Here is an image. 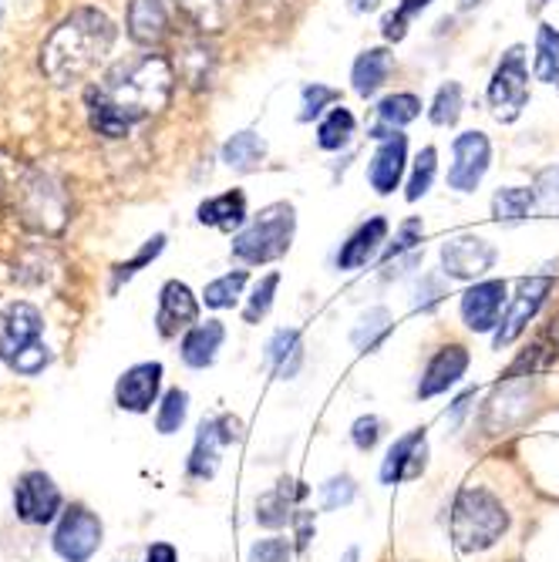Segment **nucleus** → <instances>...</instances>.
Wrapping results in <instances>:
<instances>
[{"instance_id":"obj_1","label":"nucleus","mask_w":559,"mask_h":562,"mask_svg":"<svg viewBox=\"0 0 559 562\" xmlns=\"http://www.w3.org/2000/svg\"><path fill=\"white\" fill-rule=\"evenodd\" d=\"M115 44V24L98 8L71 11L41 44V71L51 85L68 88L85 81Z\"/></svg>"},{"instance_id":"obj_2","label":"nucleus","mask_w":559,"mask_h":562,"mask_svg":"<svg viewBox=\"0 0 559 562\" xmlns=\"http://www.w3.org/2000/svg\"><path fill=\"white\" fill-rule=\"evenodd\" d=\"M172 65L163 55H138L128 61H119L105 78H101L98 91L132 119L142 122L148 115H159L169 98H172Z\"/></svg>"},{"instance_id":"obj_3","label":"nucleus","mask_w":559,"mask_h":562,"mask_svg":"<svg viewBox=\"0 0 559 562\" xmlns=\"http://www.w3.org/2000/svg\"><path fill=\"white\" fill-rule=\"evenodd\" d=\"M510 532V513L495 492L469 485L451 502V539L459 552H485Z\"/></svg>"},{"instance_id":"obj_4","label":"nucleus","mask_w":559,"mask_h":562,"mask_svg":"<svg viewBox=\"0 0 559 562\" xmlns=\"http://www.w3.org/2000/svg\"><path fill=\"white\" fill-rule=\"evenodd\" d=\"M293 229H297L293 206L290 202H273V206H267L257 220L233 236V260L246 267L280 260L293 243Z\"/></svg>"},{"instance_id":"obj_5","label":"nucleus","mask_w":559,"mask_h":562,"mask_svg":"<svg viewBox=\"0 0 559 562\" xmlns=\"http://www.w3.org/2000/svg\"><path fill=\"white\" fill-rule=\"evenodd\" d=\"M14 213L27 229L55 236L71 220V199L62 182L44 172H27L14 189Z\"/></svg>"},{"instance_id":"obj_6","label":"nucleus","mask_w":559,"mask_h":562,"mask_svg":"<svg viewBox=\"0 0 559 562\" xmlns=\"http://www.w3.org/2000/svg\"><path fill=\"white\" fill-rule=\"evenodd\" d=\"M529 101V68H526V47L513 44L499 58L492 81H489V105L499 122H516Z\"/></svg>"},{"instance_id":"obj_7","label":"nucleus","mask_w":559,"mask_h":562,"mask_svg":"<svg viewBox=\"0 0 559 562\" xmlns=\"http://www.w3.org/2000/svg\"><path fill=\"white\" fill-rule=\"evenodd\" d=\"M495 246L482 236L462 233L441 246V273L448 280H482L495 267Z\"/></svg>"},{"instance_id":"obj_8","label":"nucleus","mask_w":559,"mask_h":562,"mask_svg":"<svg viewBox=\"0 0 559 562\" xmlns=\"http://www.w3.org/2000/svg\"><path fill=\"white\" fill-rule=\"evenodd\" d=\"M549 293H552V277H549V273H543V277H526V280L519 283L516 296L510 300V311L502 314V321H499V327H495V347H499V350H502V347H510V344L529 327V321L543 311V303H546Z\"/></svg>"},{"instance_id":"obj_9","label":"nucleus","mask_w":559,"mask_h":562,"mask_svg":"<svg viewBox=\"0 0 559 562\" xmlns=\"http://www.w3.org/2000/svg\"><path fill=\"white\" fill-rule=\"evenodd\" d=\"M492 162V145L482 132H462L451 145V169H448V186L455 192H476L479 182L485 179Z\"/></svg>"},{"instance_id":"obj_10","label":"nucleus","mask_w":559,"mask_h":562,"mask_svg":"<svg viewBox=\"0 0 559 562\" xmlns=\"http://www.w3.org/2000/svg\"><path fill=\"white\" fill-rule=\"evenodd\" d=\"M101 546V522L85 505H71L58 522L55 532V552L65 562H88Z\"/></svg>"},{"instance_id":"obj_11","label":"nucleus","mask_w":559,"mask_h":562,"mask_svg":"<svg viewBox=\"0 0 559 562\" xmlns=\"http://www.w3.org/2000/svg\"><path fill=\"white\" fill-rule=\"evenodd\" d=\"M41 330H44V317L34 303H11L4 314H0V357L8 364H14L18 357L31 347L41 344Z\"/></svg>"},{"instance_id":"obj_12","label":"nucleus","mask_w":559,"mask_h":562,"mask_svg":"<svg viewBox=\"0 0 559 562\" xmlns=\"http://www.w3.org/2000/svg\"><path fill=\"white\" fill-rule=\"evenodd\" d=\"M239 438V422L223 415V418H213V422H202L199 425V435H195V445H192V454H189V475L192 479H213L216 469H220V454L230 441Z\"/></svg>"},{"instance_id":"obj_13","label":"nucleus","mask_w":559,"mask_h":562,"mask_svg":"<svg viewBox=\"0 0 559 562\" xmlns=\"http://www.w3.org/2000/svg\"><path fill=\"white\" fill-rule=\"evenodd\" d=\"M14 508H18V519L31 526H47L62 513V492L44 472H27L21 475L14 488Z\"/></svg>"},{"instance_id":"obj_14","label":"nucleus","mask_w":559,"mask_h":562,"mask_svg":"<svg viewBox=\"0 0 559 562\" xmlns=\"http://www.w3.org/2000/svg\"><path fill=\"white\" fill-rule=\"evenodd\" d=\"M505 300H510V286L502 280H479L462 293V321L472 334H489L499 327Z\"/></svg>"},{"instance_id":"obj_15","label":"nucleus","mask_w":559,"mask_h":562,"mask_svg":"<svg viewBox=\"0 0 559 562\" xmlns=\"http://www.w3.org/2000/svg\"><path fill=\"white\" fill-rule=\"evenodd\" d=\"M425 465H428V438H425V428H415L388 448V458L381 465V482L384 485L415 482L425 475Z\"/></svg>"},{"instance_id":"obj_16","label":"nucleus","mask_w":559,"mask_h":562,"mask_svg":"<svg viewBox=\"0 0 559 562\" xmlns=\"http://www.w3.org/2000/svg\"><path fill=\"white\" fill-rule=\"evenodd\" d=\"M159 387H163V364L159 361H145V364H135L128 368L119 384H115V401L122 412H135V415H145L152 404L159 397Z\"/></svg>"},{"instance_id":"obj_17","label":"nucleus","mask_w":559,"mask_h":562,"mask_svg":"<svg viewBox=\"0 0 559 562\" xmlns=\"http://www.w3.org/2000/svg\"><path fill=\"white\" fill-rule=\"evenodd\" d=\"M529 381H510L505 387L495 391V397L485 404L482 425L492 435H505L510 428L523 425L529 418Z\"/></svg>"},{"instance_id":"obj_18","label":"nucleus","mask_w":559,"mask_h":562,"mask_svg":"<svg viewBox=\"0 0 559 562\" xmlns=\"http://www.w3.org/2000/svg\"><path fill=\"white\" fill-rule=\"evenodd\" d=\"M195 321H199V300H195V293L182 280H169L159 290V314H156L159 334L166 340L179 337L182 330L195 327Z\"/></svg>"},{"instance_id":"obj_19","label":"nucleus","mask_w":559,"mask_h":562,"mask_svg":"<svg viewBox=\"0 0 559 562\" xmlns=\"http://www.w3.org/2000/svg\"><path fill=\"white\" fill-rule=\"evenodd\" d=\"M466 371H469V350L462 347V344H448V347H441L432 361H428V368H425V374H422V381H418V397H438V394H445L448 387H455L462 378H466Z\"/></svg>"},{"instance_id":"obj_20","label":"nucleus","mask_w":559,"mask_h":562,"mask_svg":"<svg viewBox=\"0 0 559 562\" xmlns=\"http://www.w3.org/2000/svg\"><path fill=\"white\" fill-rule=\"evenodd\" d=\"M404 162H409V138H404L401 132L381 138L374 159L368 166V179H371V189L378 195H391L404 176Z\"/></svg>"},{"instance_id":"obj_21","label":"nucleus","mask_w":559,"mask_h":562,"mask_svg":"<svg viewBox=\"0 0 559 562\" xmlns=\"http://www.w3.org/2000/svg\"><path fill=\"white\" fill-rule=\"evenodd\" d=\"M384 239H388V220L384 216L368 220L365 226L354 229L350 239L340 246V252H337V270H361V267H368L378 257V252H381Z\"/></svg>"},{"instance_id":"obj_22","label":"nucleus","mask_w":559,"mask_h":562,"mask_svg":"<svg viewBox=\"0 0 559 562\" xmlns=\"http://www.w3.org/2000/svg\"><path fill=\"white\" fill-rule=\"evenodd\" d=\"M300 498H308V485L293 482V479H280L270 492H264L257 498V522L264 529H280V526L293 522Z\"/></svg>"},{"instance_id":"obj_23","label":"nucleus","mask_w":559,"mask_h":562,"mask_svg":"<svg viewBox=\"0 0 559 562\" xmlns=\"http://www.w3.org/2000/svg\"><path fill=\"white\" fill-rule=\"evenodd\" d=\"M125 24L135 44L142 47H156L169 34V14L163 0H132L125 11Z\"/></svg>"},{"instance_id":"obj_24","label":"nucleus","mask_w":559,"mask_h":562,"mask_svg":"<svg viewBox=\"0 0 559 562\" xmlns=\"http://www.w3.org/2000/svg\"><path fill=\"white\" fill-rule=\"evenodd\" d=\"M226 340V327L220 321H206V324H195L186 330L182 337V361L195 371L210 368L216 361V353Z\"/></svg>"},{"instance_id":"obj_25","label":"nucleus","mask_w":559,"mask_h":562,"mask_svg":"<svg viewBox=\"0 0 559 562\" xmlns=\"http://www.w3.org/2000/svg\"><path fill=\"white\" fill-rule=\"evenodd\" d=\"M195 220L202 226H213V229H223V233H236L246 226V195L239 189H230L223 195H213L199 206Z\"/></svg>"},{"instance_id":"obj_26","label":"nucleus","mask_w":559,"mask_h":562,"mask_svg":"<svg viewBox=\"0 0 559 562\" xmlns=\"http://www.w3.org/2000/svg\"><path fill=\"white\" fill-rule=\"evenodd\" d=\"M418 115H422V98L418 94H409V91L388 94L378 105V128L371 135L374 138H388V135L401 132L404 125H412Z\"/></svg>"},{"instance_id":"obj_27","label":"nucleus","mask_w":559,"mask_h":562,"mask_svg":"<svg viewBox=\"0 0 559 562\" xmlns=\"http://www.w3.org/2000/svg\"><path fill=\"white\" fill-rule=\"evenodd\" d=\"M85 105H88V122H91V128H94L101 138H125V135L132 132V125H135V122L115 105V101H109L98 88L88 91Z\"/></svg>"},{"instance_id":"obj_28","label":"nucleus","mask_w":559,"mask_h":562,"mask_svg":"<svg viewBox=\"0 0 559 562\" xmlns=\"http://www.w3.org/2000/svg\"><path fill=\"white\" fill-rule=\"evenodd\" d=\"M388 75H391V55L384 47H371V50H365V55H358V61H354L350 81L361 98H371L388 81Z\"/></svg>"},{"instance_id":"obj_29","label":"nucleus","mask_w":559,"mask_h":562,"mask_svg":"<svg viewBox=\"0 0 559 562\" xmlns=\"http://www.w3.org/2000/svg\"><path fill=\"white\" fill-rule=\"evenodd\" d=\"M267 361L273 368L277 378H293L300 371V361H303V344H300V330L297 327H283L270 337L267 344Z\"/></svg>"},{"instance_id":"obj_30","label":"nucleus","mask_w":559,"mask_h":562,"mask_svg":"<svg viewBox=\"0 0 559 562\" xmlns=\"http://www.w3.org/2000/svg\"><path fill=\"white\" fill-rule=\"evenodd\" d=\"M267 159V142L257 132H236L226 145H223V162L236 172H253L260 169V162Z\"/></svg>"},{"instance_id":"obj_31","label":"nucleus","mask_w":559,"mask_h":562,"mask_svg":"<svg viewBox=\"0 0 559 562\" xmlns=\"http://www.w3.org/2000/svg\"><path fill=\"white\" fill-rule=\"evenodd\" d=\"M536 210V189H526V186H510V189H499L492 195V216L495 223H523L529 213Z\"/></svg>"},{"instance_id":"obj_32","label":"nucleus","mask_w":559,"mask_h":562,"mask_svg":"<svg viewBox=\"0 0 559 562\" xmlns=\"http://www.w3.org/2000/svg\"><path fill=\"white\" fill-rule=\"evenodd\" d=\"M536 81L543 85L559 81V31L549 24L536 31Z\"/></svg>"},{"instance_id":"obj_33","label":"nucleus","mask_w":559,"mask_h":562,"mask_svg":"<svg viewBox=\"0 0 559 562\" xmlns=\"http://www.w3.org/2000/svg\"><path fill=\"white\" fill-rule=\"evenodd\" d=\"M388 334H391V314L384 311V306H374V311H368L358 321V327L350 330V344L358 347V353H371Z\"/></svg>"},{"instance_id":"obj_34","label":"nucleus","mask_w":559,"mask_h":562,"mask_svg":"<svg viewBox=\"0 0 559 562\" xmlns=\"http://www.w3.org/2000/svg\"><path fill=\"white\" fill-rule=\"evenodd\" d=\"M422 236H425L422 220H404L401 229H398V236H394V243L381 252V263L391 267V263H401L404 257H409V260H422V252H418Z\"/></svg>"},{"instance_id":"obj_35","label":"nucleus","mask_w":559,"mask_h":562,"mask_svg":"<svg viewBox=\"0 0 559 562\" xmlns=\"http://www.w3.org/2000/svg\"><path fill=\"white\" fill-rule=\"evenodd\" d=\"M213 65H216V58H213V50H210L206 44H189V47L182 50V58H179V71H182V78H186L192 88L210 85Z\"/></svg>"},{"instance_id":"obj_36","label":"nucleus","mask_w":559,"mask_h":562,"mask_svg":"<svg viewBox=\"0 0 559 562\" xmlns=\"http://www.w3.org/2000/svg\"><path fill=\"white\" fill-rule=\"evenodd\" d=\"M354 138V115L340 105V109H331L327 119L317 125V145L327 148V151H337L344 148L347 142Z\"/></svg>"},{"instance_id":"obj_37","label":"nucleus","mask_w":559,"mask_h":562,"mask_svg":"<svg viewBox=\"0 0 559 562\" xmlns=\"http://www.w3.org/2000/svg\"><path fill=\"white\" fill-rule=\"evenodd\" d=\"M243 286H246V270H236V273H226V277L206 283L202 300H206V306H213V311H226V306H236Z\"/></svg>"},{"instance_id":"obj_38","label":"nucleus","mask_w":559,"mask_h":562,"mask_svg":"<svg viewBox=\"0 0 559 562\" xmlns=\"http://www.w3.org/2000/svg\"><path fill=\"white\" fill-rule=\"evenodd\" d=\"M428 115L441 128H451L455 122H459V115H462V85L459 81L441 85L438 94H435V101H432V112Z\"/></svg>"},{"instance_id":"obj_39","label":"nucleus","mask_w":559,"mask_h":562,"mask_svg":"<svg viewBox=\"0 0 559 562\" xmlns=\"http://www.w3.org/2000/svg\"><path fill=\"white\" fill-rule=\"evenodd\" d=\"M186 412H189V394L179 391V387H172V391L163 397L159 415H156L159 435H176V431L182 428V422H186Z\"/></svg>"},{"instance_id":"obj_40","label":"nucleus","mask_w":559,"mask_h":562,"mask_svg":"<svg viewBox=\"0 0 559 562\" xmlns=\"http://www.w3.org/2000/svg\"><path fill=\"white\" fill-rule=\"evenodd\" d=\"M435 169H438V151L428 145V148L418 151V159H415V169H412V179H409V192H404V195H409V202H418L432 189Z\"/></svg>"},{"instance_id":"obj_41","label":"nucleus","mask_w":559,"mask_h":562,"mask_svg":"<svg viewBox=\"0 0 559 562\" xmlns=\"http://www.w3.org/2000/svg\"><path fill=\"white\" fill-rule=\"evenodd\" d=\"M277 286H280V273H267L257 286H253V296L246 303V324H260L267 314H270V306H273V296H277Z\"/></svg>"},{"instance_id":"obj_42","label":"nucleus","mask_w":559,"mask_h":562,"mask_svg":"<svg viewBox=\"0 0 559 562\" xmlns=\"http://www.w3.org/2000/svg\"><path fill=\"white\" fill-rule=\"evenodd\" d=\"M425 8H432V0H401V4L394 8V14H388L384 24H381L384 37H388V41H401L404 34H409V24H412Z\"/></svg>"},{"instance_id":"obj_43","label":"nucleus","mask_w":559,"mask_h":562,"mask_svg":"<svg viewBox=\"0 0 559 562\" xmlns=\"http://www.w3.org/2000/svg\"><path fill=\"white\" fill-rule=\"evenodd\" d=\"M163 249H166V236H163V233H156V236H152V239H145V246H142V249L135 252L132 260H125V263H119V267H115V283H112V286H122L125 280H132V277H135L138 270H145V267H148L152 260H156Z\"/></svg>"},{"instance_id":"obj_44","label":"nucleus","mask_w":559,"mask_h":562,"mask_svg":"<svg viewBox=\"0 0 559 562\" xmlns=\"http://www.w3.org/2000/svg\"><path fill=\"white\" fill-rule=\"evenodd\" d=\"M354 495H358V485H354L350 475H334L321 485V502H324V513H337V508L350 505Z\"/></svg>"},{"instance_id":"obj_45","label":"nucleus","mask_w":559,"mask_h":562,"mask_svg":"<svg viewBox=\"0 0 559 562\" xmlns=\"http://www.w3.org/2000/svg\"><path fill=\"white\" fill-rule=\"evenodd\" d=\"M536 210L546 216H559V162L543 169L536 179Z\"/></svg>"},{"instance_id":"obj_46","label":"nucleus","mask_w":559,"mask_h":562,"mask_svg":"<svg viewBox=\"0 0 559 562\" xmlns=\"http://www.w3.org/2000/svg\"><path fill=\"white\" fill-rule=\"evenodd\" d=\"M179 8L199 24V31H220V24H223L220 0H179Z\"/></svg>"},{"instance_id":"obj_47","label":"nucleus","mask_w":559,"mask_h":562,"mask_svg":"<svg viewBox=\"0 0 559 562\" xmlns=\"http://www.w3.org/2000/svg\"><path fill=\"white\" fill-rule=\"evenodd\" d=\"M340 94L334 91V88H327V85H308L303 88V112H300V122H314V119H321L324 115V109L327 105H334Z\"/></svg>"},{"instance_id":"obj_48","label":"nucleus","mask_w":559,"mask_h":562,"mask_svg":"<svg viewBox=\"0 0 559 562\" xmlns=\"http://www.w3.org/2000/svg\"><path fill=\"white\" fill-rule=\"evenodd\" d=\"M293 546L287 539H260L249 549V562H290Z\"/></svg>"},{"instance_id":"obj_49","label":"nucleus","mask_w":559,"mask_h":562,"mask_svg":"<svg viewBox=\"0 0 559 562\" xmlns=\"http://www.w3.org/2000/svg\"><path fill=\"white\" fill-rule=\"evenodd\" d=\"M381 435H384V425L374 415L358 418V422H354V428H350V438H354V445H358L361 451H371L381 441Z\"/></svg>"},{"instance_id":"obj_50","label":"nucleus","mask_w":559,"mask_h":562,"mask_svg":"<svg viewBox=\"0 0 559 562\" xmlns=\"http://www.w3.org/2000/svg\"><path fill=\"white\" fill-rule=\"evenodd\" d=\"M441 296H448V293H445V283H441L438 277H422L415 306H418V311H435V306L441 303Z\"/></svg>"},{"instance_id":"obj_51","label":"nucleus","mask_w":559,"mask_h":562,"mask_svg":"<svg viewBox=\"0 0 559 562\" xmlns=\"http://www.w3.org/2000/svg\"><path fill=\"white\" fill-rule=\"evenodd\" d=\"M293 529H297V552H308L311 549V539L317 532V522H314V513H308V508H297L293 513Z\"/></svg>"},{"instance_id":"obj_52","label":"nucleus","mask_w":559,"mask_h":562,"mask_svg":"<svg viewBox=\"0 0 559 562\" xmlns=\"http://www.w3.org/2000/svg\"><path fill=\"white\" fill-rule=\"evenodd\" d=\"M145 562H179V555L169 542H156V546H148Z\"/></svg>"},{"instance_id":"obj_53","label":"nucleus","mask_w":559,"mask_h":562,"mask_svg":"<svg viewBox=\"0 0 559 562\" xmlns=\"http://www.w3.org/2000/svg\"><path fill=\"white\" fill-rule=\"evenodd\" d=\"M472 401H476V391H466V394H459V397L451 401V412H448L451 425H459V422H462V415L472 407Z\"/></svg>"},{"instance_id":"obj_54","label":"nucleus","mask_w":559,"mask_h":562,"mask_svg":"<svg viewBox=\"0 0 559 562\" xmlns=\"http://www.w3.org/2000/svg\"><path fill=\"white\" fill-rule=\"evenodd\" d=\"M381 0H350V8L358 11V14H368V11H378Z\"/></svg>"},{"instance_id":"obj_55","label":"nucleus","mask_w":559,"mask_h":562,"mask_svg":"<svg viewBox=\"0 0 559 562\" xmlns=\"http://www.w3.org/2000/svg\"><path fill=\"white\" fill-rule=\"evenodd\" d=\"M344 562H358V549H354V546H350V549L344 552Z\"/></svg>"},{"instance_id":"obj_56","label":"nucleus","mask_w":559,"mask_h":562,"mask_svg":"<svg viewBox=\"0 0 559 562\" xmlns=\"http://www.w3.org/2000/svg\"><path fill=\"white\" fill-rule=\"evenodd\" d=\"M0 21H4V0H0Z\"/></svg>"},{"instance_id":"obj_57","label":"nucleus","mask_w":559,"mask_h":562,"mask_svg":"<svg viewBox=\"0 0 559 562\" xmlns=\"http://www.w3.org/2000/svg\"><path fill=\"white\" fill-rule=\"evenodd\" d=\"M539 4H546V0H539Z\"/></svg>"}]
</instances>
